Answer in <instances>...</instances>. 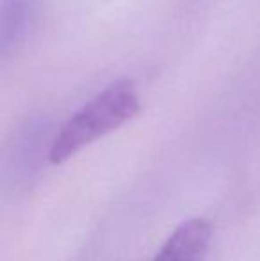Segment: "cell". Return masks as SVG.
Returning <instances> with one entry per match:
<instances>
[{"instance_id": "1", "label": "cell", "mask_w": 260, "mask_h": 261, "mask_svg": "<svg viewBox=\"0 0 260 261\" xmlns=\"http://www.w3.org/2000/svg\"><path fill=\"white\" fill-rule=\"evenodd\" d=\"M139 110L141 103L134 82L116 80L109 84L63 124L50 144V164H63L82 148L134 119Z\"/></svg>"}, {"instance_id": "2", "label": "cell", "mask_w": 260, "mask_h": 261, "mask_svg": "<svg viewBox=\"0 0 260 261\" xmlns=\"http://www.w3.org/2000/svg\"><path fill=\"white\" fill-rule=\"evenodd\" d=\"M212 226L205 219H189L170 234L152 261H207Z\"/></svg>"}, {"instance_id": "3", "label": "cell", "mask_w": 260, "mask_h": 261, "mask_svg": "<svg viewBox=\"0 0 260 261\" xmlns=\"http://www.w3.org/2000/svg\"><path fill=\"white\" fill-rule=\"evenodd\" d=\"M36 0H0V54L9 57L31 34Z\"/></svg>"}]
</instances>
